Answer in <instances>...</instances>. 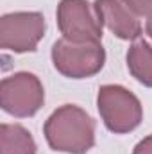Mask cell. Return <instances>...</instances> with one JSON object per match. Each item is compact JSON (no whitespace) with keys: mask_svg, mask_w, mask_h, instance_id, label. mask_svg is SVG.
<instances>
[{"mask_svg":"<svg viewBox=\"0 0 152 154\" xmlns=\"http://www.w3.org/2000/svg\"><path fill=\"white\" fill-rule=\"evenodd\" d=\"M43 134L52 151L88 154L95 145V120L75 104H63L47 118Z\"/></svg>","mask_w":152,"mask_h":154,"instance_id":"1","label":"cell"},{"mask_svg":"<svg viewBox=\"0 0 152 154\" xmlns=\"http://www.w3.org/2000/svg\"><path fill=\"white\" fill-rule=\"evenodd\" d=\"M97 108L104 125L114 134L132 133L143 120L140 99L120 84H104L99 88Z\"/></svg>","mask_w":152,"mask_h":154,"instance_id":"2","label":"cell"},{"mask_svg":"<svg viewBox=\"0 0 152 154\" xmlns=\"http://www.w3.org/2000/svg\"><path fill=\"white\" fill-rule=\"evenodd\" d=\"M50 56L54 68L68 79L97 75L106 63V50L102 43H72L65 38L52 45Z\"/></svg>","mask_w":152,"mask_h":154,"instance_id":"3","label":"cell"},{"mask_svg":"<svg viewBox=\"0 0 152 154\" xmlns=\"http://www.w3.org/2000/svg\"><path fill=\"white\" fill-rule=\"evenodd\" d=\"M45 104V90L38 75L16 72L0 82V106L14 118L34 116Z\"/></svg>","mask_w":152,"mask_h":154,"instance_id":"4","label":"cell"},{"mask_svg":"<svg viewBox=\"0 0 152 154\" xmlns=\"http://www.w3.org/2000/svg\"><path fill=\"white\" fill-rule=\"evenodd\" d=\"M45 31V16L38 11L7 13L0 18V47L14 54L34 52Z\"/></svg>","mask_w":152,"mask_h":154,"instance_id":"5","label":"cell"},{"mask_svg":"<svg viewBox=\"0 0 152 154\" xmlns=\"http://www.w3.org/2000/svg\"><path fill=\"white\" fill-rule=\"evenodd\" d=\"M57 27L72 43H100L102 23L93 16L88 0H61L57 5Z\"/></svg>","mask_w":152,"mask_h":154,"instance_id":"6","label":"cell"},{"mask_svg":"<svg viewBox=\"0 0 152 154\" xmlns=\"http://www.w3.org/2000/svg\"><path fill=\"white\" fill-rule=\"evenodd\" d=\"M99 22L120 39H138L141 23L138 14L125 4V0H95L93 4Z\"/></svg>","mask_w":152,"mask_h":154,"instance_id":"7","label":"cell"},{"mask_svg":"<svg viewBox=\"0 0 152 154\" xmlns=\"http://www.w3.org/2000/svg\"><path fill=\"white\" fill-rule=\"evenodd\" d=\"M38 145L32 134L20 124L0 125V154H36Z\"/></svg>","mask_w":152,"mask_h":154,"instance_id":"8","label":"cell"},{"mask_svg":"<svg viewBox=\"0 0 152 154\" xmlns=\"http://www.w3.org/2000/svg\"><path fill=\"white\" fill-rule=\"evenodd\" d=\"M127 68L140 84L152 88V45L138 39L127 50Z\"/></svg>","mask_w":152,"mask_h":154,"instance_id":"9","label":"cell"},{"mask_svg":"<svg viewBox=\"0 0 152 154\" xmlns=\"http://www.w3.org/2000/svg\"><path fill=\"white\" fill-rule=\"evenodd\" d=\"M125 4L138 14V16H147L152 9V0H125Z\"/></svg>","mask_w":152,"mask_h":154,"instance_id":"10","label":"cell"},{"mask_svg":"<svg viewBox=\"0 0 152 154\" xmlns=\"http://www.w3.org/2000/svg\"><path fill=\"white\" fill-rule=\"evenodd\" d=\"M132 154H152V134L140 140L136 143V147L132 149Z\"/></svg>","mask_w":152,"mask_h":154,"instance_id":"11","label":"cell"},{"mask_svg":"<svg viewBox=\"0 0 152 154\" xmlns=\"http://www.w3.org/2000/svg\"><path fill=\"white\" fill-rule=\"evenodd\" d=\"M145 31H147V34L152 38V9L149 11V14H147V22H145Z\"/></svg>","mask_w":152,"mask_h":154,"instance_id":"12","label":"cell"}]
</instances>
